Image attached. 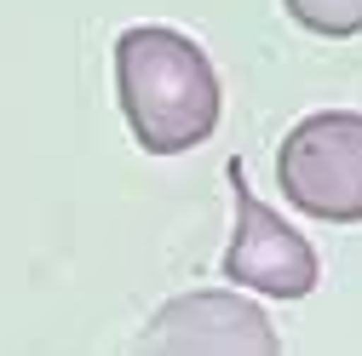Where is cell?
<instances>
[{
	"label": "cell",
	"instance_id": "6da1fadb",
	"mask_svg": "<svg viewBox=\"0 0 362 356\" xmlns=\"http://www.w3.org/2000/svg\"><path fill=\"white\" fill-rule=\"evenodd\" d=\"M115 93L121 115L150 155H178L213 138L224 93L207 52L190 35L161 23H132L115 40Z\"/></svg>",
	"mask_w": 362,
	"mask_h": 356
},
{
	"label": "cell",
	"instance_id": "7a4b0ae2",
	"mask_svg": "<svg viewBox=\"0 0 362 356\" xmlns=\"http://www.w3.org/2000/svg\"><path fill=\"white\" fill-rule=\"evenodd\" d=\"M276 184L288 207L328 218V225H362V115L356 109H316L293 121L276 150Z\"/></svg>",
	"mask_w": 362,
	"mask_h": 356
},
{
	"label": "cell",
	"instance_id": "3957f363",
	"mask_svg": "<svg viewBox=\"0 0 362 356\" xmlns=\"http://www.w3.org/2000/svg\"><path fill=\"white\" fill-rule=\"evenodd\" d=\"M132 356H282V339L259 299L224 287H190L173 293L144 322Z\"/></svg>",
	"mask_w": 362,
	"mask_h": 356
},
{
	"label": "cell",
	"instance_id": "277c9868",
	"mask_svg": "<svg viewBox=\"0 0 362 356\" xmlns=\"http://www.w3.org/2000/svg\"><path fill=\"white\" fill-rule=\"evenodd\" d=\"M224 178L236 190V236L224 247V276L247 293H264V299H305L316 287V276H322L316 247L293 225H282V213H270L253 196L242 161L224 167Z\"/></svg>",
	"mask_w": 362,
	"mask_h": 356
},
{
	"label": "cell",
	"instance_id": "5b68a950",
	"mask_svg": "<svg viewBox=\"0 0 362 356\" xmlns=\"http://www.w3.org/2000/svg\"><path fill=\"white\" fill-rule=\"evenodd\" d=\"M288 18L305 23L310 35H328V40H345V35H362V0H282Z\"/></svg>",
	"mask_w": 362,
	"mask_h": 356
}]
</instances>
